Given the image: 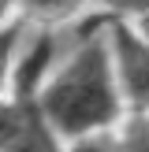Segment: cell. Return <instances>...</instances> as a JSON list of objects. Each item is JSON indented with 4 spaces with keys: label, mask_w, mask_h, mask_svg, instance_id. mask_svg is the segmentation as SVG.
Wrapping results in <instances>:
<instances>
[{
    "label": "cell",
    "mask_w": 149,
    "mask_h": 152,
    "mask_svg": "<svg viewBox=\"0 0 149 152\" xmlns=\"http://www.w3.org/2000/svg\"><path fill=\"white\" fill-rule=\"evenodd\" d=\"M37 108L49 126L67 137H86L119 115V89L112 74V56L104 41H86L71 63L41 89Z\"/></svg>",
    "instance_id": "obj_1"
},
{
    "label": "cell",
    "mask_w": 149,
    "mask_h": 152,
    "mask_svg": "<svg viewBox=\"0 0 149 152\" xmlns=\"http://www.w3.org/2000/svg\"><path fill=\"white\" fill-rule=\"evenodd\" d=\"M112 52H116L119 82H123L127 96L138 108H149V45L134 30L112 26Z\"/></svg>",
    "instance_id": "obj_2"
},
{
    "label": "cell",
    "mask_w": 149,
    "mask_h": 152,
    "mask_svg": "<svg viewBox=\"0 0 149 152\" xmlns=\"http://www.w3.org/2000/svg\"><path fill=\"white\" fill-rule=\"evenodd\" d=\"M52 56H56V41L49 34H37L26 48L15 56L11 67V82H15V96L19 100H34V93L45 86V74L52 67Z\"/></svg>",
    "instance_id": "obj_3"
},
{
    "label": "cell",
    "mask_w": 149,
    "mask_h": 152,
    "mask_svg": "<svg viewBox=\"0 0 149 152\" xmlns=\"http://www.w3.org/2000/svg\"><path fill=\"white\" fill-rule=\"evenodd\" d=\"M22 104V126L15 134V141L7 145V152H60L56 145V130L49 126V119L41 115L37 100H19Z\"/></svg>",
    "instance_id": "obj_4"
},
{
    "label": "cell",
    "mask_w": 149,
    "mask_h": 152,
    "mask_svg": "<svg viewBox=\"0 0 149 152\" xmlns=\"http://www.w3.org/2000/svg\"><path fill=\"white\" fill-rule=\"evenodd\" d=\"M22 126V104H4L0 100V152H7V145L15 141V134H19Z\"/></svg>",
    "instance_id": "obj_5"
},
{
    "label": "cell",
    "mask_w": 149,
    "mask_h": 152,
    "mask_svg": "<svg viewBox=\"0 0 149 152\" xmlns=\"http://www.w3.org/2000/svg\"><path fill=\"white\" fill-rule=\"evenodd\" d=\"M119 152H149V119H134L127 126L123 141H119Z\"/></svg>",
    "instance_id": "obj_6"
},
{
    "label": "cell",
    "mask_w": 149,
    "mask_h": 152,
    "mask_svg": "<svg viewBox=\"0 0 149 152\" xmlns=\"http://www.w3.org/2000/svg\"><path fill=\"white\" fill-rule=\"evenodd\" d=\"M15 45H19V30L4 26L0 30V86L7 82V74H11V67H15Z\"/></svg>",
    "instance_id": "obj_7"
},
{
    "label": "cell",
    "mask_w": 149,
    "mask_h": 152,
    "mask_svg": "<svg viewBox=\"0 0 149 152\" xmlns=\"http://www.w3.org/2000/svg\"><path fill=\"white\" fill-rule=\"evenodd\" d=\"M112 7H123V11H138V15H149V0H104Z\"/></svg>",
    "instance_id": "obj_8"
},
{
    "label": "cell",
    "mask_w": 149,
    "mask_h": 152,
    "mask_svg": "<svg viewBox=\"0 0 149 152\" xmlns=\"http://www.w3.org/2000/svg\"><path fill=\"white\" fill-rule=\"evenodd\" d=\"M74 152H119V148H112L108 141H97V137H86V141H82V145L74 148Z\"/></svg>",
    "instance_id": "obj_9"
},
{
    "label": "cell",
    "mask_w": 149,
    "mask_h": 152,
    "mask_svg": "<svg viewBox=\"0 0 149 152\" xmlns=\"http://www.w3.org/2000/svg\"><path fill=\"white\" fill-rule=\"evenodd\" d=\"M71 0H30V7H45V11H56V7H67Z\"/></svg>",
    "instance_id": "obj_10"
},
{
    "label": "cell",
    "mask_w": 149,
    "mask_h": 152,
    "mask_svg": "<svg viewBox=\"0 0 149 152\" xmlns=\"http://www.w3.org/2000/svg\"><path fill=\"white\" fill-rule=\"evenodd\" d=\"M138 37L149 45V15H142V22H138Z\"/></svg>",
    "instance_id": "obj_11"
},
{
    "label": "cell",
    "mask_w": 149,
    "mask_h": 152,
    "mask_svg": "<svg viewBox=\"0 0 149 152\" xmlns=\"http://www.w3.org/2000/svg\"><path fill=\"white\" fill-rule=\"evenodd\" d=\"M11 7V0H0V19H4V11Z\"/></svg>",
    "instance_id": "obj_12"
}]
</instances>
